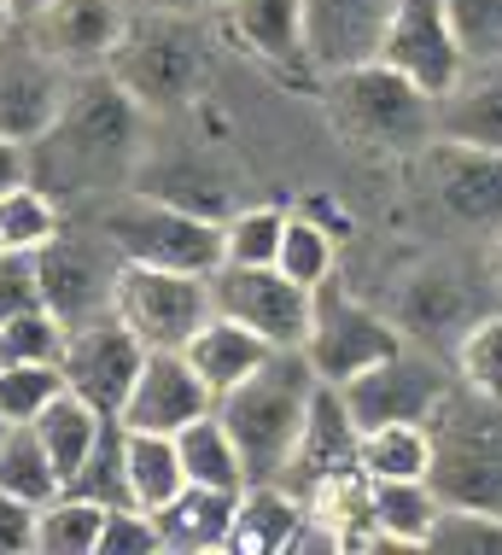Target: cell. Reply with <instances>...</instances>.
I'll list each match as a JSON object with an SVG mask.
<instances>
[{
	"label": "cell",
	"instance_id": "cell-1",
	"mask_svg": "<svg viewBox=\"0 0 502 555\" xmlns=\"http://www.w3.org/2000/svg\"><path fill=\"white\" fill-rule=\"evenodd\" d=\"M141 141H146V112L124 94V82L112 70H88V77H70V94L59 106L53 129L41 141H29V182L65 199V193L105 182V176L134 170Z\"/></svg>",
	"mask_w": 502,
	"mask_h": 555
},
{
	"label": "cell",
	"instance_id": "cell-2",
	"mask_svg": "<svg viewBox=\"0 0 502 555\" xmlns=\"http://www.w3.org/2000/svg\"><path fill=\"white\" fill-rule=\"evenodd\" d=\"M316 386L322 380H316L310 363H304V351H275L257 374H246L234 392L217 398V415H222V427L234 433L246 479H281Z\"/></svg>",
	"mask_w": 502,
	"mask_h": 555
},
{
	"label": "cell",
	"instance_id": "cell-3",
	"mask_svg": "<svg viewBox=\"0 0 502 555\" xmlns=\"http://www.w3.org/2000/svg\"><path fill=\"white\" fill-rule=\"evenodd\" d=\"M105 70L124 82V94L146 117L181 112L210 77V29H205V18L152 7V18H129Z\"/></svg>",
	"mask_w": 502,
	"mask_h": 555
},
{
	"label": "cell",
	"instance_id": "cell-4",
	"mask_svg": "<svg viewBox=\"0 0 502 555\" xmlns=\"http://www.w3.org/2000/svg\"><path fill=\"white\" fill-rule=\"evenodd\" d=\"M322 100L333 112V124L345 129V141L369 146V153H421V146L438 134L433 94H421L409 77H398L379 59H362V65L327 70L322 77Z\"/></svg>",
	"mask_w": 502,
	"mask_h": 555
},
{
	"label": "cell",
	"instance_id": "cell-5",
	"mask_svg": "<svg viewBox=\"0 0 502 555\" xmlns=\"http://www.w3.org/2000/svg\"><path fill=\"white\" fill-rule=\"evenodd\" d=\"M427 427H433L427 486L445 503L502 515V403L467 392V386H450Z\"/></svg>",
	"mask_w": 502,
	"mask_h": 555
},
{
	"label": "cell",
	"instance_id": "cell-6",
	"mask_svg": "<svg viewBox=\"0 0 502 555\" xmlns=\"http://www.w3.org/2000/svg\"><path fill=\"white\" fill-rule=\"evenodd\" d=\"M100 234L117 246L124 263H152V269H181V275H210L222 263V222L193 217L181 205L129 193L100 217Z\"/></svg>",
	"mask_w": 502,
	"mask_h": 555
},
{
	"label": "cell",
	"instance_id": "cell-7",
	"mask_svg": "<svg viewBox=\"0 0 502 555\" xmlns=\"http://www.w3.org/2000/svg\"><path fill=\"white\" fill-rule=\"evenodd\" d=\"M403 327L391 317H379L374 305H362L357 293L339 287V275H327L322 287L310 293V334H304V363L316 369V380L345 386L351 374L374 369L379 357L403 351Z\"/></svg>",
	"mask_w": 502,
	"mask_h": 555
},
{
	"label": "cell",
	"instance_id": "cell-8",
	"mask_svg": "<svg viewBox=\"0 0 502 555\" xmlns=\"http://www.w3.org/2000/svg\"><path fill=\"white\" fill-rule=\"evenodd\" d=\"M210 275H181V269L124 263L112 281V317L129 327L146 351H181L210 317Z\"/></svg>",
	"mask_w": 502,
	"mask_h": 555
},
{
	"label": "cell",
	"instance_id": "cell-9",
	"mask_svg": "<svg viewBox=\"0 0 502 555\" xmlns=\"http://www.w3.org/2000/svg\"><path fill=\"white\" fill-rule=\"evenodd\" d=\"M450 386L455 380L438 369L433 351L403 345V351L379 357L374 369L351 374V380L339 386V398H345V410H351V422L369 433V427H386V422H433V410L445 403Z\"/></svg>",
	"mask_w": 502,
	"mask_h": 555
},
{
	"label": "cell",
	"instance_id": "cell-10",
	"mask_svg": "<svg viewBox=\"0 0 502 555\" xmlns=\"http://www.w3.org/2000/svg\"><path fill=\"white\" fill-rule=\"evenodd\" d=\"M210 305H217V317H234L252 334H263L275 351H298L310 334V287L286 281L275 263H217Z\"/></svg>",
	"mask_w": 502,
	"mask_h": 555
},
{
	"label": "cell",
	"instance_id": "cell-11",
	"mask_svg": "<svg viewBox=\"0 0 502 555\" xmlns=\"http://www.w3.org/2000/svg\"><path fill=\"white\" fill-rule=\"evenodd\" d=\"M117 269H124V258H117V246L105 234H70V229H59L48 246L36 251L41 305H48L65 327L100 317V310H112Z\"/></svg>",
	"mask_w": 502,
	"mask_h": 555
},
{
	"label": "cell",
	"instance_id": "cell-12",
	"mask_svg": "<svg viewBox=\"0 0 502 555\" xmlns=\"http://www.w3.org/2000/svg\"><path fill=\"white\" fill-rule=\"evenodd\" d=\"M374 59L391 65L398 77H409L433 100L450 94L455 77L467 70V53H462V41H455V24H450L445 0H398Z\"/></svg>",
	"mask_w": 502,
	"mask_h": 555
},
{
	"label": "cell",
	"instance_id": "cell-13",
	"mask_svg": "<svg viewBox=\"0 0 502 555\" xmlns=\"http://www.w3.org/2000/svg\"><path fill=\"white\" fill-rule=\"evenodd\" d=\"M421 170L438 193L450 222L474 234H502V153L497 146H474V141H450V134H433L421 146Z\"/></svg>",
	"mask_w": 502,
	"mask_h": 555
},
{
	"label": "cell",
	"instance_id": "cell-14",
	"mask_svg": "<svg viewBox=\"0 0 502 555\" xmlns=\"http://www.w3.org/2000/svg\"><path fill=\"white\" fill-rule=\"evenodd\" d=\"M146 363V345L129 334L124 322L112 317V310H100V317L76 322L65 334V351H59V374H65V386L76 398H88L100 415H117L134 386V374Z\"/></svg>",
	"mask_w": 502,
	"mask_h": 555
},
{
	"label": "cell",
	"instance_id": "cell-15",
	"mask_svg": "<svg viewBox=\"0 0 502 555\" xmlns=\"http://www.w3.org/2000/svg\"><path fill=\"white\" fill-rule=\"evenodd\" d=\"M357 444H362V427L351 422L339 386L322 380V386L310 392V410H304L298 444H293V456H286V468H281V486L293 491V498L310 503L316 491L339 486V479H357V474H362Z\"/></svg>",
	"mask_w": 502,
	"mask_h": 555
},
{
	"label": "cell",
	"instance_id": "cell-16",
	"mask_svg": "<svg viewBox=\"0 0 502 555\" xmlns=\"http://www.w3.org/2000/svg\"><path fill=\"white\" fill-rule=\"evenodd\" d=\"M70 94V70H59L48 53L29 41V29L12 24L0 36V134L7 141H41L53 129L59 106Z\"/></svg>",
	"mask_w": 502,
	"mask_h": 555
},
{
	"label": "cell",
	"instance_id": "cell-17",
	"mask_svg": "<svg viewBox=\"0 0 502 555\" xmlns=\"http://www.w3.org/2000/svg\"><path fill=\"white\" fill-rule=\"evenodd\" d=\"M129 29L124 0H41L36 18H29V41L53 59L70 77L105 70Z\"/></svg>",
	"mask_w": 502,
	"mask_h": 555
},
{
	"label": "cell",
	"instance_id": "cell-18",
	"mask_svg": "<svg viewBox=\"0 0 502 555\" xmlns=\"http://www.w3.org/2000/svg\"><path fill=\"white\" fill-rule=\"evenodd\" d=\"M210 410H217V392L193 374L188 357L181 351H146L124 410H117V422L129 433H181L188 422H199Z\"/></svg>",
	"mask_w": 502,
	"mask_h": 555
},
{
	"label": "cell",
	"instance_id": "cell-19",
	"mask_svg": "<svg viewBox=\"0 0 502 555\" xmlns=\"http://www.w3.org/2000/svg\"><path fill=\"white\" fill-rule=\"evenodd\" d=\"M485 310H491V305H485V298L467 287L462 269L427 263V269H415V275L403 281L391 322H398V327H403V339H415L421 351H438V345L462 339L467 327L485 317Z\"/></svg>",
	"mask_w": 502,
	"mask_h": 555
},
{
	"label": "cell",
	"instance_id": "cell-20",
	"mask_svg": "<svg viewBox=\"0 0 502 555\" xmlns=\"http://www.w3.org/2000/svg\"><path fill=\"white\" fill-rule=\"evenodd\" d=\"M222 24H228V36H234L263 70H275V77H286V82L322 77L316 59H310L304 0H228Z\"/></svg>",
	"mask_w": 502,
	"mask_h": 555
},
{
	"label": "cell",
	"instance_id": "cell-21",
	"mask_svg": "<svg viewBox=\"0 0 502 555\" xmlns=\"http://www.w3.org/2000/svg\"><path fill=\"white\" fill-rule=\"evenodd\" d=\"M398 0H304V29H310L316 70H345L379 53V36L391 24Z\"/></svg>",
	"mask_w": 502,
	"mask_h": 555
},
{
	"label": "cell",
	"instance_id": "cell-22",
	"mask_svg": "<svg viewBox=\"0 0 502 555\" xmlns=\"http://www.w3.org/2000/svg\"><path fill=\"white\" fill-rule=\"evenodd\" d=\"M134 193H146V199H164V205H181V211L193 217H210L222 222L228 211H234V182H228L222 164H210L205 153H164L158 164H134Z\"/></svg>",
	"mask_w": 502,
	"mask_h": 555
},
{
	"label": "cell",
	"instance_id": "cell-23",
	"mask_svg": "<svg viewBox=\"0 0 502 555\" xmlns=\"http://www.w3.org/2000/svg\"><path fill=\"white\" fill-rule=\"evenodd\" d=\"M304 498L281 486V479H252L234 503V527H228V544L234 555H293V538L304 527Z\"/></svg>",
	"mask_w": 502,
	"mask_h": 555
},
{
	"label": "cell",
	"instance_id": "cell-24",
	"mask_svg": "<svg viewBox=\"0 0 502 555\" xmlns=\"http://www.w3.org/2000/svg\"><path fill=\"white\" fill-rule=\"evenodd\" d=\"M181 357H188L193 374H199V380L210 386V392L222 398V392H234V386L246 380V374L263 369L269 357H275V345H269L263 334H252L246 322L217 317V310H210L199 334H193L188 345H181Z\"/></svg>",
	"mask_w": 502,
	"mask_h": 555
},
{
	"label": "cell",
	"instance_id": "cell-25",
	"mask_svg": "<svg viewBox=\"0 0 502 555\" xmlns=\"http://www.w3.org/2000/svg\"><path fill=\"white\" fill-rule=\"evenodd\" d=\"M433 117H438V134H450V141H474L502 153V59L467 65L450 94H438Z\"/></svg>",
	"mask_w": 502,
	"mask_h": 555
},
{
	"label": "cell",
	"instance_id": "cell-26",
	"mask_svg": "<svg viewBox=\"0 0 502 555\" xmlns=\"http://www.w3.org/2000/svg\"><path fill=\"white\" fill-rule=\"evenodd\" d=\"M234 503L240 491H217V486H181L164 508H152L158 520V544L176 555H205L228 544V527H234Z\"/></svg>",
	"mask_w": 502,
	"mask_h": 555
},
{
	"label": "cell",
	"instance_id": "cell-27",
	"mask_svg": "<svg viewBox=\"0 0 502 555\" xmlns=\"http://www.w3.org/2000/svg\"><path fill=\"white\" fill-rule=\"evenodd\" d=\"M176 450H181V474H188V486H217V491H246L252 486L246 462H240L234 433L222 427L217 410L181 427L176 433Z\"/></svg>",
	"mask_w": 502,
	"mask_h": 555
},
{
	"label": "cell",
	"instance_id": "cell-28",
	"mask_svg": "<svg viewBox=\"0 0 502 555\" xmlns=\"http://www.w3.org/2000/svg\"><path fill=\"white\" fill-rule=\"evenodd\" d=\"M105 422H112V415H100L94 403L76 398L70 386H65L59 398H48V410H41L29 427H36V439L48 444V462L59 468V479L70 486V474L82 468V456L94 450V439H100V427H105Z\"/></svg>",
	"mask_w": 502,
	"mask_h": 555
},
{
	"label": "cell",
	"instance_id": "cell-29",
	"mask_svg": "<svg viewBox=\"0 0 502 555\" xmlns=\"http://www.w3.org/2000/svg\"><path fill=\"white\" fill-rule=\"evenodd\" d=\"M124 468H129V503L146 508V515L164 508L181 486H188L176 433H129L124 427Z\"/></svg>",
	"mask_w": 502,
	"mask_h": 555
},
{
	"label": "cell",
	"instance_id": "cell-30",
	"mask_svg": "<svg viewBox=\"0 0 502 555\" xmlns=\"http://www.w3.org/2000/svg\"><path fill=\"white\" fill-rule=\"evenodd\" d=\"M369 503H374V527L386 532L391 550H421L433 515L445 508V498L427 479H369Z\"/></svg>",
	"mask_w": 502,
	"mask_h": 555
},
{
	"label": "cell",
	"instance_id": "cell-31",
	"mask_svg": "<svg viewBox=\"0 0 502 555\" xmlns=\"http://www.w3.org/2000/svg\"><path fill=\"white\" fill-rule=\"evenodd\" d=\"M362 479H427L433 468V427L427 422H386L369 427L357 444Z\"/></svg>",
	"mask_w": 502,
	"mask_h": 555
},
{
	"label": "cell",
	"instance_id": "cell-32",
	"mask_svg": "<svg viewBox=\"0 0 502 555\" xmlns=\"http://www.w3.org/2000/svg\"><path fill=\"white\" fill-rule=\"evenodd\" d=\"M0 491H12V498H24L36 508L65 491V479H59V468L48 462V444L36 439L29 422L7 427V439H0Z\"/></svg>",
	"mask_w": 502,
	"mask_h": 555
},
{
	"label": "cell",
	"instance_id": "cell-33",
	"mask_svg": "<svg viewBox=\"0 0 502 555\" xmlns=\"http://www.w3.org/2000/svg\"><path fill=\"white\" fill-rule=\"evenodd\" d=\"M105 508L94 498L59 491L53 503L36 508V555H94Z\"/></svg>",
	"mask_w": 502,
	"mask_h": 555
},
{
	"label": "cell",
	"instance_id": "cell-34",
	"mask_svg": "<svg viewBox=\"0 0 502 555\" xmlns=\"http://www.w3.org/2000/svg\"><path fill=\"white\" fill-rule=\"evenodd\" d=\"M59 229H65V211L48 188L18 182L0 193V246L7 251H41Z\"/></svg>",
	"mask_w": 502,
	"mask_h": 555
},
{
	"label": "cell",
	"instance_id": "cell-35",
	"mask_svg": "<svg viewBox=\"0 0 502 555\" xmlns=\"http://www.w3.org/2000/svg\"><path fill=\"white\" fill-rule=\"evenodd\" d=\"M333 263H339V234L322 229L316 217H286L281 251H275V269H281V275L316 293V287L333 275Z\"/></svg>",
	"mask_w": 502,
	"mask_h": 555
},
{
	"label": "cell",
	"instance_id": "cell-36",
	"mask_svg": "<svg viewBox=\"0 0 502 555\" xmlns=\"http://www.w3.org/2000/svg\"><path fill=\"white\" fill-rule=\"evenodd\" d=\"M65 491H76V498H94L100 508H124L129 503V468H124V422H105L100 427V439H94V450L82 456V468L70 474V486Z\"/></svg>",
	"mask_w": 502,
	"mask_h": 555
},
{
	"label": "cell",
	"instance_id": "cell-37",
	"mask_svg": "<svg viewBox=\"0 0 502 555\" xmlns=\"http://www.w3.org/2000/svg\"><path fill=\"white\" fill-rule=\"evenodd\" d=\"M421 550H433V555H502V515L445 503L433 515L427 538H421Z\"/></svg>",
	"mask_w": 502,
	"mask_h": 555
},
{
	"label": "cell",
	"instance_id": "cell-38",
	"mask_svg": "<svg viewBox=\"0 0 502 555\" xmlns=\"http://www.w3.org/2000/svg\"><path fill=\"white\" fill-rule=\"evenodd\" d=\"M455 374H462L467 392L502 403V310H485V317L455 339Z\"/></svg>",
	"mask_w": 502,
	"mask_h": 555
},
{
	"label": "cell",
	"instance_id": "cell-39",
	"mask_svg": "<svg viewBox=\"0 0 502 555\" xmlns=\"http://www.w3.org/2000/svg\"><path fill=\"white\" fill-rule=\"evenodd\" d=\"M70 327L53 317L48 305H29L18 317L0 322V363H59Z\"/></svg>",
	"mask_w": 502,
	"mask_h": 555
},
{
	"label": "cell",
	"instance_id": "cell-40",
	"mask_svg": "<svg viewBox=\"0 0 502 555\" xmlns=\"http://www.w3.org/2000/svg\"><path fill=\"white\" fill-rule=\"evenodd\" d=\"M286 211L275 205H246L222 217V263H275Z\"/></svg>",
	"mask_w": 502,
	"mask_h": 555
},
{
	"label": "cell",
	"instance_id": "cell-41",
	"mask_svg": "<svg viewBox=\"0 0 502 555\" xmlns=\"http://www.w3.org/2000/svg\"><path fill=\"white\" fill-rule=\"evenodd\" d=\"M65 392V374L59 363H0V415L12 427L18 422H36L48 410V398Z\"/></svg>",
	"mask_w": 502,
	"mask_h": 555
},
{
	"label": "cell",
	"instance_id": "cell-42",
	"mask_svg": "<svg viewBox=\"0 0 502 555\" xmlns=\"http://www.w3.org/2000/svg\"><path fill=\"white\" fill-rule=\"evenodd\" d=\"M455 41H462L467 65L479 59H502V0H445Z\"/></svg>",
	"mask_w": 502,
	"mask_h": 555
},
{
	"label": "cell",
	"instance_id": "cell-43",
	"mask_svg": "<svg viewBox=\"0 0 502 555\" xmlns=\"http://www.w3.org/2000/svg\"><path fill=\"white\" fill-rule=\"evenodd\" d=\"M158 520L146 515V508H105V520H100V544L94 555H158Z\"/></svg>",
	"mask_w": 502,
	"mask_h": 555
},
{
	"label": "cell",
	"instance_id": "cell-44",
	"mask_svg": "<svg viewBox=\"0 0 502 555\" xmlns=\"http://www.w3.org/2000/svg\"><path fill=\"white\" fill-rule=\"evenodd\" d=\"M41 305V281H36V251H7L0 246V322L18 310Z\"/></svg>",
	"mask_w": 502,
	"mask_h": 555
},
{
	"label": "cell",
	"instance_id": "cell-45",
	"mask_svg": "<svg viewBox=\"0 0 502 555\" xmlns=\"http://www.w3.org/2000/svg\"><path fill=\"white\" fill-rule=\"evenodd\" d=\"M0 555H36V503L0 491Z\"/></svg>",
	"mask_w": 502,
	"mask_h": 555
},
{
	"label": "cell",
	"instance_id": "cell-46",
	"mask_svg": "<svg viewBox=\"0 0 502 555\" xmlns=\"http://www.w3.org/2000/svg\"><path fill=\"white\" fill-rule=\"evenodd\" d=\"M18 182H29V146H24V141H7V134H0V193L18 188Z\"/></svg>",
	"mask_w": 502,
	"mask_h": 555
},
{
	"label": "cell",
	"instance_id": "cell-47",
	"mask_svg": "<svg viewBox=\"0 0 502 555\" xmlns=\"http://www.w3.org/2000/svg\"><path fill=\"white\" fill-rule=\"evenodd\" d=\"M158 12H188V18H205V12H222L228 0H152Z\"/></svg>",
	"mask_w": 502,
	"mask_h": 555
},
{
	"label": "cell",
	"instance_id": "cell-48",
	"mask_svg": "<svg viewBox=\"0 0 502 555\" xmlns=\"http://www.w3.org/2000/svg\"><path fill=\"white\" fill-rule=\"evenodd\" d=\"M491 275H497V287H502V234H497V251H491Z\"/></svg>",
	"mask_w": 502,
	"mask_h": 555
},
{
	"label": "cell",
	"instance_id": "cell-49",
	"mask_svg": "<svg viewBox=\"0 0 502 555\" xmlns=\"http://www.w3.org/2000/svg\"><path fill=\"white\" fill-rule=\"evenodd\" d=\"M12 29V0H0V36Z\"/></svg>",
	"mask_w": 502,
	"mask_h": 555
},
{
	"label": "cell",
	"instance_id": "cell-50",
	"mask_svg": "<svg viewBox=\"0 0 502 555\" xmlns=\"http://www.w3.org/2000/svg\"><path fill=\"white\" fill-rule=\"evenodd\" d=\"M7 427H12V422H7V415H0V439H7Z\"/></svg>",
	"mask_w": 502,
	"mask_h": 555
}]
</instances>
